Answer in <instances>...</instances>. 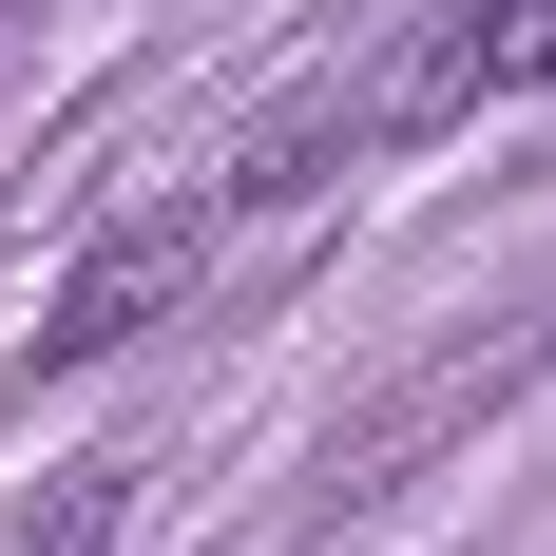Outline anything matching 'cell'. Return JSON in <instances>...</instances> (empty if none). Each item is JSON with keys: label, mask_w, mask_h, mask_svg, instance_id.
I'll list each match as a JSON object with an SVG mask.
<instances>
[{"label": "cell", "mask_w": 556, "mask_h": 556, "mask_svg": "<svg viewBox=\"0 0 556 556\" xmlns=\"http://www.w3.org/2000/svg\"><path fill=\"white\" fill-rule=\"evenodd\" d=\"M97 538H115V480H77V500H58V518H39L20 556H97Z\"/></svg>", "instance_id": "obj_2"}, {"label": "cell", "mask_w": 556, "mask_h": 556, "mask_svg": "<svg viewBox=\"0 0 556 556\" xmlns=\"http://www.w3.org/2000/svg\"><path fill=\"white\" fill-rule=\"evenodd\" d=\"M212 288V212H135V230H97L77 250V288L39 307V365H97V345H135L154 307H192Z\"/></svg>", "instance_id": "obj_1"}]
</instances>
